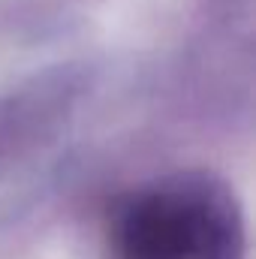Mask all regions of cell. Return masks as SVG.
Segmentation results:
<instances>
[{
  "mask_svg": "<svg viewBox=\"0 0 256 259\" xmlns=\"http://www.w3.org/2000/svg\"><path fill=\"white\" fill-rule=\"evenodd\" d=\"M118 259H241V217L211 178H166L121 202Z\"/></svg>",
  "mask_w": 256,
  "mask_h": 259,
  "instance_id": "1",
  "label": "cell"
}]
</instances>
